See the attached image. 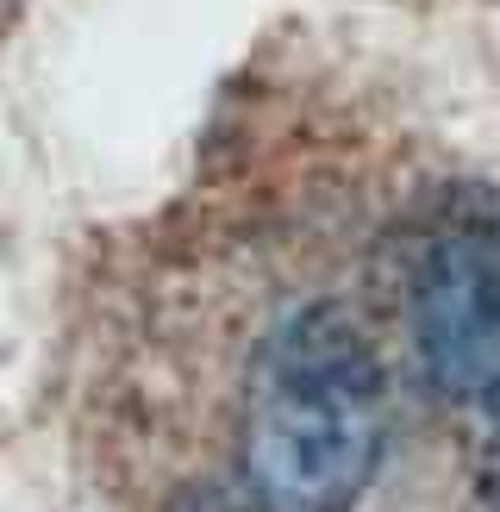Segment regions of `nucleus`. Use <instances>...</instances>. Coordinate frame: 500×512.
Segmentation results:
<instances>
[{"label":"nucleus","mask_w":500,"mask_h":512,"mask_svg":"<svg viewBox=\"0 0 500 512\" xmlns=\"http://www.w3.org/2000/svg\"><path fill=\"white\" fill-rule=\"evenodd\" d=\"M200 512H250V506H232V500H219V494H213V500H200Z\"/></svg>","instance_id":"obj_4"},{"label":"nucleus","mask_w":500,"mask_h":512,"mask_svg":"<svg viewBox=\"0 0 500 512\" xmlns=\"http://www.w3.org/2000/svg\"><path fill=\"white\" fill-rule=\"evenodd\" d=\"M388 450V381L344 306H300L244 388V481L263 512H350Z\"/></svg>","instance_id":"obj_1"},{"label":"nucleus","mask_w":500,"mask_h":512,"mask_svg":"<svg viewBox=\"0 0 500 512\" xmlns=\"http://www.w3.org/2000/svg\"><path fill=\"white\" fill-rule=\"evenodd\" d=\"M482 506L500 512V431H494L488 450H482Z\"/></svg>","instance_id":"obj_3"},{"label":"nucleus","mask_w":500,"mask_h":512,"mask_svg":"<svg viewBox=\"0 0 500 512\" xmlns=\"http://www.w3.org/2000/svg\"><path fill=\"white\" fill-rule=\"evenodd\" d=\"M413 344L444 394L500 406V225L432 238L413 275Z\"/></svg>","instance_id":"obj_2"}]
</instances>
